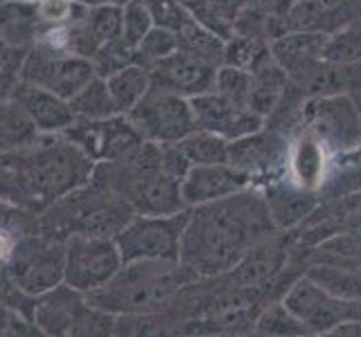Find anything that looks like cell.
I'll list each match as a JSON object with an SVG mask.
<instances>
[{
    "label": "cell",
    "mask_w": 361,
    "mask_h": 337,
    "mask_svg": "<svg viewBox=\"0 0 361 337\" xmlns=\"http://www.w3.org/2000/svg\"><path fill=\"white\" fill-rule=\"evenodd\" d=\"M258 187L222 201L191 207L180 245V264L197 279L231 270L258 241L276 234Z\"/></svg>",
    "instance_id": "obj_1"
},
{
    "label": "cell",
    "mask_w": 361,
    "mask_h": 337,
    "mask_svg": "<svg viewBox=\"0 0 361 337\" xmlns=\"http://www.w3.org/2000/svg\"><path fill=\"white\" fill-rule=\"evenodd\" d=\"M94 162L63 135H41L32 146L0 153V201L43 214L90 180Z\"/></svg>",
    "instance_id": "obj_2"
},
{
    "label": "cell",
    "mask_w": 361,
    "mask_h": 337,
    "mask_svg": "<svg viewBox=\"0 0 361 337\" xmlns=\"http://www.w3.org/2000/svg\"><path fill=\"white\" fill-rule=\"evenodd\" d=\"M92 178L119 196L135 214L171 216L186 209L180 196V180L159 167V144L142 142L115 162H97Z\"/></svg>",
    "instance_id": "obj_3"
},
{
    "label": "cell",
    "mask_w": 361,
    "mask_h": 337,
    "mask_svg": "<svg viewBox=\"0 0 361 337\" xmlns=\"http://www.w3.org/2000/svg\"><path fill=\"white\" fill-rule=\"evenodd\" d=\"M197 277L180 261H133L123 264L104 288L88 297V302L110 315L153 313L171 304L186 283Z\"/></svg>",
    "instance_id": "obj_4"
},
{
    "label": "cell",
    "mask_w": 361,
    "mask_h": 337,
    "mask_svg": "<svg viewBox=\"0 0 361 337\" xmlns=\"http://www.w3.org/2000/svg\"><path fill=\"white\" fill-rule=\"evenodd\" d=\"M135 211L92 176L79 189L63 196L39 214L41 230L66 241L68 236H99L115 239L126 227Z\"/></svg>",
    "instance_id": "obj_5"
},
{
    "label": "cell",
    "mask_w": 361,
    "mask_h": 337,
    "mask_svg": "<svg viewBox=\"0 0 361 337\" xmlns=\"http://www.w3.org/2000/svg\"><path fill=\"white\" fill-rule=\"evenodd\" d=\"M30 321L47 337H115L117 317L88 302V297L56 285L32 302Z\"/></svg>",
    "instance_id": "obj_6"
},
{
    "label": "cell",
    "mask_w": 361,
    "mask_h": 337,
    "mask_svg": "<svg viewBox=\"0 0 361 337\" xmlns=\"http://www.w3.org/2000/svg\"><path fill=\"white\" fill-rule=\"evenodd\" d=\"M11 288L36 299L63 283V241L43 230L30 234L5 266Z\"/></svg>",
    "instance_id": "obj_7"
},
{
    "label": "cell",
    "mask_w": 361,
    "mask_h": 337,
    "mask_svg": "<svg viewBox=\"0 0 361 337\" xmlns=\"http://www.w3.org/2000/svg\"><path fill=\"white\" fill-rule=\"evenodd\" d=\"M298 126L312 131L332 155H350L361 146V112L350 95L307 97Z\"/></svg>",
    "instance_id": "obj_8"
},
{
    "label": "cell",
    "mask_w": 361,
    "mask_h": 337,
    "mask_svg": "<svg viewBox=\"0 0 361 337\" xmlns=\"http://www.w3.org/2000/svg\"><path fill=\"white\" fill-rule=\"evenodd\" d=\"M189 209L171 216L135 214L115 236V245L123 264L133 261H180L182 232Z\"/></svg>",
    "instance_id": "obj_9"
},
{
    "label": "cell",
    "mask_w": 361,
    "mask_h": 337,
    "mask_svg": "<svg viewBox=\"0 0 361 337\" xmlns=\"http://www.w3.org/2000/svg\"><path fill=\"white\" fill-rule=\"evenodd\" d=\"M281 302L303 321L310 335L321 337L348 321H361V299L339 297L310 279L307 274L290 283Z\"/></svg>",
    "instance_id": "obj_10"
},
{
    "label": "cell",
    "mask_w": 361,
    "mask_h": 337,
    "mask_svg": "<svg viewBox=\"0 0 361 337\" xmlns=\"http://www.w3.org/2000/svg\"><path fill=\"white\" fill-rule=\"evenodd\" d=\"M121 266L115 239L68 236L63 241V283L81 295L104 288Z\"/></svg>",
    "instance_id": "obj_11"
},
{
    "label": "cell",
    "mask_w": 361,
    "mask_h": 337,
    "mask_svg": "<svg viewBox=\"0 0 361 337\" xmlns=\"http://www.w3.org/2000/svg\"><path fill=\"white\" fill-rule=\"evenodd\" d=\"M126 117L142 140L153 144H176L195 131L189 99L153 85L142 102L126 112Z\"/></svg>",
    "instance_id": "obj_12"
},
{
    "label": "cell",
    "mask_w": 361,
    "mask_h": 337,
    "mask_svg": "<svg viewBox=\"0 0 361 337\" xmlns=\"http://www.w3.org/2000/svg\"><path fill=\"white\" fill-rule=\"evenodd\" d=\"M290 135L265 124L263 129L229 142L227 165L245 173L254 187H265L285 176Z\"/></svg>",
    "instance_id": "obj_13"
},
{
    "label": "cell",
    "mask_w": 361,
    "mask_h": 337,
    "mask_svg": "<svg viewBox=\"0 0 361 337\" xmlns=\"http://www.w3.org/2000/svg\"><path fill=\"white\" fill-rule=\"evenodd\" d=\"M94 68L90 59L70 52H54L45 47H30L20 68V81L39 85L63 99L77 95L85 83L94 79Z\"/></svg>",
    "instance_id": "obj_14"
},
{
    "label": "cell",
    "mask_w": 361,
    "mask_h": 337,
    "mask_svg": "<svg viewBox=\"0 0 361 337\" xmlns=\"http://www.w3.org/2000/svg\"><path fill=\"white\" fill-rule=\"evenodd\" d=\"M61 135L68 137L74 146H79L94 165L126 158L133 148L144 142L126 115H115L99 122L74 119L72 126H68Z\"/></svg>",
    "instance_id": "obj_15"
},
{
    "label": "cell",
    "mask_w": 361,
    "mask_h": 337,
    "mask_svg": "<svg viewBox=\"0 0 361 337\" xmlns=\"http://www.w3.org/2000/svg\"><path fill=\"white\" fill-rule=\"evenodd\" d=\"M288 241H285V236H281V232H276L249 247L238 264L216 279L227 288H267L283 272L285 264H288Z\"/></svg>",
    "instance_id": "obj_16"
},
{
    "label": "cell",
    "mask_w": 361,
    "mask_h": 337,
    "mask_svg": "<svg viewBox=\"0 0 361 337\" xmlns=\"http://www.w3.org/2000/svg\"><path fill=\"white\" fill-rule=\"evenodd\" d=\"M189 104L193 110L195 129L216 133L225 137L227 142L240 140V137L252 135L265 126V119L256 115L254 110L231 104L229 99H225L216 90L191 97Z\"/></svg>",
    "instance_id": "obj_17"
},
{
    "label": "cell",
    "mask_w": 361,
    "mask_h": 337,
    "mask_svg": "<svg viewBox=\"0 0 361 337\" xmlns=\"http://www.w3.org/2000/svg\"><path fill=\"white\" fill-rule=\"evenodd\" d=\"M216 70V66L184 52V49H176L173 54L148 68L153 88L180 95L184 99L214 90Z\"/></svg>",
    "instance_id": "obj_18"
},
{
    "label": "cell",
    "mask_w": 361,
    "mask_h": 337,
    "mask_svg": "<svg viewBox=\"0 0 361 337\" xmlns=\"http://www.w3.org/2000/svg\"><path fill=\"white\" fill-rule=\"evenodd\" d=\"M332 153L326 148L319 137L303 126L296 129V135L290 137L288 148V165H285V178L292 180L296 187L305 191L319 189L330 178Z\"/></svg>",
    "instance_id": "obj_19"
},
{
    "label": "cell",
    "mask_w": 361,
    "mask_h": 337,
    "mask_svg": "<svg viewBox=\"0 0 361 337\" xmlns=\"http://www.w3.org/2000/svg\"><path fill=\"white\" fill-rule=\"evenodd\" d=\"M249 187H254L252 180L229 165H204L191 167L180 180V196L186 209H191L240 194Z\"/></svg>",
    "instance_id": "obj_20"
},
{
    "label": "cell",
    "mask_w": 361,
    "mask_h": 337,
    "mask_svg": "<svg viewBox=\"0 0 361 337\" xmlns=\"http://www.w3.org/2000/svg\"><path fill=\"white\" fill-rule=\"evenodd\" d=\"M328 39V32H285L269 41V52L271 59L288 72L290 81H298L303 74H307L317 64L326 59Z\"/></svg>",
    "instance_id": "obj_21"
},
{
    "label": "cell",
    "mask_w": 361,
    "mask_h": 337,
    "mask_svg": "<svg viewBox=\"0 0 361 337\" xmlns=\"http://www.w3.org/2000/svg\"><path fill=\"white\" fill-rule=\"evenodd\" d=\"M9 97L27 112V117L41 131V135H61L77 119L68 99L43 90L39 85L18 81Z\"/></svg>",
    "instance_id": "obj_22"
},
{
    "label": "cell",
    "mask_w": 361,
    "mask_h": 337,
    "mask_svg": "<svg viewBox=\"0 0 361 337\" xmlns=\"http://www.w3.org/2000/svg\"><path fill=\"white\" fill-rule=\"evenodd\" d=\"M258 189L263 191L267 211L279 232L305 223V218L312 216L314 207L319 205V194L301 189L285 176L267 182L265 187H258Z\"/></svg>",
    "instance_id": "obj_23"
},
{
    "label": "cell",
    "mask_w": 361,
    "mask_h": 337,
    "mask_svg": "<svg viewBox=\"0 0 361 337\" xmlns=\"http://www.w3.org/2000/svg\"><path fill=\"white\" fill-rule=\"evenodd\" d=\"M43 28L39 0H0V39L7 45L30 49Z\"/></svg>",
    "instance_id": "obj_24"
},
{
    "label": "cell",
    "mask_w": 361,
    "mask_h": 337,
    "mask_svg": "<svg viewBox=\"0 0 361 337\" xmlns=\"http://www.w3.org/2000/svg\"><path fill=\"white\" fill-rule=\"evenodd\" d=\"M249 74H252V83H249L247 106L267 122L274 115V110L279 108L283 95L288 93L290 77L274 59Z\"/></svg>",
    "instance_id": "obj_25"
},
{
    "label": "cell",
    "mask_w": 361,
    "mask_h": 337,
    "mask_svg": "<svg viewBox=\"0 0 361 337\" xmlns=\"http://www.w3.org/2000/svg\"><path fill=\"white\" fill-rule=\"evenodd\" d=\"M245 5L247 0H193L184 7L197 25H202L204 30L216 34L225 43L233 36L235 20Z\"/></svg>",
    "instance_id": "obj_26"
},
{
    "label": "cell",
    "mask_w": 361,
    "mask_h": 337,
    "mask_svg": "<svg viewBox=\"0 0 361 337\" xmlns=\"http://www.w3.org/2000/svg\"><path fill=\"white\" fill-rule=\"evenodd\" d=\"M41 137V131L34 126L14 99H0V153H14L32 146Z\"/></svg>",
    "instance_id": "obj_27"
},
{
    "label": "cell",
    "mask_w": 361,
    "mask_h": 337,
    "mask_svg": "<svg viewBox=\"0 0 361 337\" xmlns=\"http://www.w3.org/2000/svg\"><path fill=\"white\" fill-rule=\"evenodd\" d=\"M115 337H184V326L169 308H161L153 313L119 315Z\"/></svg>",
    "instance_id": "obj_28"
},
{
    "label": "cell",
    "mask_w": 361,
    "mask_h": 337,
    "mask_svg": "<svg viewBox=\"0 0 361 337\" xmlns=\"http://www.w3.org/2000/svg\"><path fill=\"white\" fill-rule=\"evenodd\" d=\"M39 230L41 225L36 214L0 201V268L5 270L18 245Z\"/></svg>",
    "instance_id": "obj_29"
},
{
    "label": "cell",
    "mask_w": 361,
    "mask_h": 337,
    "mask_svg": "<svg viewBox=\"0 0 361 337\" xmlns=\"http://www.w3.org/2000/svg\"><path fill=\"white\" fill-rule=\"evenodd\" d=\"M106 85L117 106V112L119 115H126L151 90V72L140 64H133L106 77Z\"/></svg>",
    "instance_id": "obj_30"
},
{
    "label": "cell",
    "mask_w": 361,
    "mask_h": 337,
    "mask_svg": "<svg viewBox=\"0 0 361 337\" xmlns=\"http://www.w3.org/2000/svg\"><path fill=\"white\" fill-rule=\"evenodd\" d=\"M252 337H303L310 331L303 326L292 310L283 302H269L258 310L254 317Z\"/></svg>",
    "instance_id": "obj_31"
},
{
    "label": "cell",
    "mask_w": 361,
    "mask_h": 337,
    "mask_svg": "<svg viewBox=\"0 0 361 337\" xmlns=\"http://www.w3.org/2000/svg\"><path fill=\"white\" fill-rule=\"evenodd\" d=\"M70 106L74 110L77 119H88V122H99V119H110L119 115L113 97L108 93L106 79L94 77L83 88L70 99Z\"/></svg>",
    "instance_id": "obj_32"
},
{
    "label": "cell",
    "mask_w": 361,
    "mask_h": 337,
    "mask_svg": "<svg viewBox=\"0 0 361 337\" xmlns=\"http://www.w3.org/2000/svg\"><path fill=\"white\" fill-rule=\"evenodd\" d=\"M191 167H204V165H227L229 158V142L216 133L195 129L191 135L178 142Z\"/></svg>",
    "instance_id": "obj_33"
},
{
    "label": "cell",
    "mask_w": 361,
    "mask_h": 337,
    "mask_svg": "<svg viewBox=\"0 0 361 337\" xmlns=\"http://www.w3.org/2000/svg\"><path fill=\"white\" fill-rule=\"evenodd\" d=\"M178 36V49H184L197 59L207 61V64L220 68L222 66V52H225V43H222L216 34L204 30L193 18L186 20L182 28L176 32Z\"/></svg>",
    "instance_id": "obj_34"
},
{
    "label": "cell",
    "mask_w": 361,
    "mask_h": 337,
    "mask_svg": "<svg viewBox=\"0 0 361 337\" xmlns=\"http://www.w3.org/2000/svg\"><path fill=\"white\" fill-rule=\"evenodd\" d=\"M271 61L269 41L256 39V36H240L233 34L229 41H225V52H222V66L240 68L252 72L260 66Z\"/></svg>",
    "instance_id": "obj_35"
},
{
    "label": "cell",
    "mask_w": 361,
    "mask_h": 337,
    "mask_svg": "<svg viewBox=\"0 0 361 337\" xmlns=\"http://www.w3.org/2000/svg\"><path fill=\"white\" fill-rule=\"evenodd\" d=\"M121 9L123 5L117 3H102L92 5L85 11V28L92 32L99 45L119 39L121 34Z\"/></svg>",
    "instance_id": "obj_36"
},
{
    "label": "cell",
    "mask_w": 361,
    "mask_h": 337,
    "mask_svg": "<svg viewBox=\"0 0 361 337\" xmlns=\"http://www.w3.org/2000/svg\"><path fill=\"white\" fill-rule=\"evenodd\" d=\"M178 49V36L176 32L164 30V28H151L144 39L137 43L135 54H137V64L144 68H151L157 61L166 59L169 54H173Z\"/></svg>",
    "instance_id": "obj_37"
},
{
    "label": "cell",
    "mask_w": 361,
    "mask_h": 337,
    "mask_svg": "<svg viewBox=\"0 0 361 337\" xmlns=\"http://www.w3.org/2000/svg\"><path fill=\"white\" fill-rule=\"evenodd\" d=\"M90 64L94 68L97 77L106 79V77H110V74L119 72L121 68L137 64V54H135V49L128 47L121 39H115V41H108L99 47L92 54Z\"/></svg>",
    "instance_id": "obj_38"
},
{
    "label": "cell",
    "mask_w": 361,
    "mask_h": 337,
    "mask_svg": "<svg viewBox=\"0 0 361 337\" xmlns=\"http://www.w3.org/2000/svg\"><path fill=\"white\" fill-rule=\"evenodd\" d=\"M326 59L334 64H361V23L348 25L330 36Z\"/></svg>",
    "instance_id": "obj_39"
},
{
    "label": "cell",
    "mask_w": 361,
    "mask_h": 337,
    "mask_svg": "<svg viewBox=\"0 0 361 337\" xmlns=\"http://www.w3.org/2000/svg\"><path fill=\"white\" fill-rule=\"evenodd\" d=\"M249 83H252V74L240 68H231V66H220L216 70V81H214V90L220 93L225 99H229L235 106H247L249 99ZM252 110V108H249Z\"/></svg>",
    "instance_id": "obj_40"
},
{
    "label": "cell",
    "mask_w": 361,
    "mask_h": 337,
    "mask_svg": "<svg viewBox=\"0 0 361 337\" xmlns=\"http://www.w3.org/2000/svg\"><path fill=\"white\" fill-rule=\"evenodd\" d=\"M153 28V18L148 14V9L144 3H137V0H128L123 3L121 9V34L119 39L126 43L128 47H137L144 36L151 32Z\"/></svg>",
    "instance_id": "obj_41"
},
{
    "label": "cell",
    "mask_w": 361,
    "mask_h": 337,
    "mask_svg": "<svg viewBox=\"0 0 361 337\" xmlns=\"http://www.w3.org/2000/svg\"><path fill=\"white\" fill-rule=\"evenodd\" d=\"M27 49L11 47L0 39V99H7L20 81V68Z\"/></svg>",
    "instance_id": "obj_42"
},
{
    "label": "cell",
    "mask_w": 361,
    "mask_h": 337,
    "mask_svg": "<svg viewBox=\"0 0 361 337\" xmlns=\"http://www.w3.org/2000/svg\"><path fill=\"white\" fill-rule=\"evenodd\" d=\"M142 3L146 5L155 28L178 32L182 25L191 18V14L186 11V7L180 0H142Z\"/></svg>",
    "instance_id": "obj_43"
},
{
    "label": "cell",
    "mask_w": 361,
    "mask_h": 337,
    "mask_svg": "<svg viewBox=\"0 0 361 337\" xmlns=\"http://www.w3.org/2000/svg\"><path fill=\"white\" fill-rule=\"evenodd\" d=\"M159 167L166 176L182 180L191 169V162L182 153L180 144H159Z\"/></svg>",
    "instance_id": "obj_44"
},
{
    "label": "cell",
    "mask_w": 361,
    "mask_h": 337,
    "mask_svg": "<svg viewBox=\"0 0 361 337\" xmlns=\"http://www.w3.org/2000/svg\"><path fill=\"white\" fill-rule=\"evenodd\" d=\"M0 302L7 304L11 310H16V313H18L23 319H30L32 302H34V299L25 297V295H20L18 290L11 288V283H9V279H7V274H5L3 268H0Z\"/></svg>",
    "instance_id": "obj_45"
},
{
    "label": "cell",
    "mask_w": 361,
    "mask_h": 337,
    "mask_svg": "<svg viewBox=\"0 0 361 337\" xmlns=\"http://www.w3.org/2000/svg\"><path fill=\"white\" fill-rule=\"evenodd\" d=\"M20 315L16 313V310H11L7 304L0 302V337H7L9 331L14 329V324Z\"/></svg>",
    "instance_id": "obj_46"
},
{
    "label": "cell",
    "mask_w": 361,
    "mask_h": 337,
    "mask_svg": "<svg viewBox=\"0 0 361 337\" xmlns=\"http://www.w3.org/2000/svg\"><path fill=\"white\" fill-rule=\"evenodd\" d=\"M321 337H361V321H348L341 326L323 333Z\"/></svg>",
    "instance_id": "obj_47"
},
{
    "label": "cell",
    "mask_w": 361,
    "mask_h": 337,
    "mask_svg": "<svg viewBox=\"0 0 361 337\" xmlns=\"http://www.w3.org/2000/svg\"><path fill=\"white\" fill-rule=\"evenodd\" d=\"M81 3L83 5H102V3H117V5H123V3H126V0H81Z\"/></svg>",
    "instance_id": "obj_48"
},
{
    "label": "cell",
    "mask_w": 361,
    "mask_h": 337,
    "mask_svg": "<svg viewBox=\"0 0 361 337\" xmlns=\"http://www.w3.org/2000/svg\"><path fill=\"white\" fill-rule=\"evenodd\" d=\"M353 99H355V104H357V108H359V112H361V88L355 93V95H350Z\"/></svg>",
    "instance_id": "obj_49"
},
{
    "label": "cell",
    "mask_w": 361,
    "mask_h": 337,
    "mask_svg": "<svg viewBox=\"0 0 361 337\" xmlns=\"http://www.w3.org/2000/svg\"><path fill=\"white\" fill-rule=\"evenodd\" d=\"M7 337H20V335H18V331H16V324H14V329L9 331V335H7Z\"/></svg>",
    "instance_id": "obj_50"
},
{
    "label": "cell",
    "mask_w": 361,
    "mask_h": 337,
    "mask_svg": "<svg viewBox=\"0 0 361 337\" xmlns=\"http://www.w3.org/2000/svg\"><path fill=\"white\" fill-rule=\"evenodd\" d=\"M180 3H182V5H186V3H193V0H180Z\"/></svg>",
    "instance_id": "obj_51"
},
{
    "label": "cell",
    "mask_w": 361,
    "mask_h": 337,
    "mask_svg": "<svg viewBox=\"0 0 361 337\" xmlns=\"http://www.w3.org/2000/svg\"><path fill=\"white\" fill-rule=\"evenodd\" d=\"M303 337H317V335H303Z\"/></svg>",
    "instance_id": "obj_52"
}]
</instances>
